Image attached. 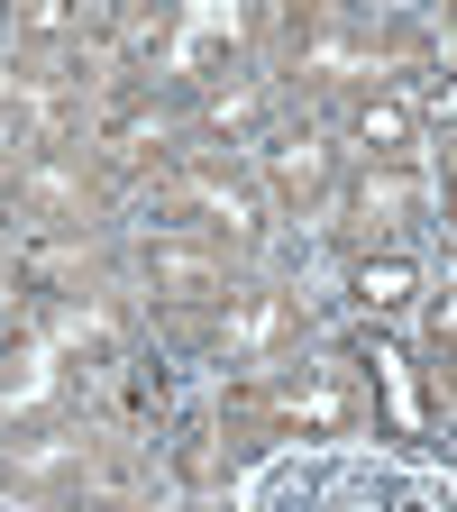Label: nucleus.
I'll list each match as a JSON object with an SVG mask.
<instances>
[{"label": "nucleus", "mask_w": 457, "mask_h": 512, "mask_svg": "<svg viewBox=\"0 0 457 512\" xmlns=\"http://www.w3.org/2000/svg\"><path fill=\"white\" fill-rule=\"evenodd\" d=\"M348 138H357L366 156H403V147H412V101H394V92H375V101H357V119H348Z\"/></svg>", "instance_id": "obj_5"}, {"label": "nucleus", "mask_w": 457, "mask_h": 512, "mask_svg": "<svg viewBox=\"0 0 457 512\" xmlns=\"http://www.w3.org/2000/svg\"><path fill=\"white\" fill-rule=\"evenodd\" d=\"M266 165H275V192H284V202H311V192L330 183V147H320V138H275Z\"/></svg>", "instance_id": "obj_4"}, {"label": "nucleus", "mask_w": 457, "mask_h": 512, "mask_svg": "<svg viewBox=\"0 0 457 512\" xmlns=\"http://www.w3.org/2000/svg\"><path fill=\"white\" fill-rule=\"evenodd\" d=\"M439 110H448V119H457V74H448V83H439Z\"/></svg>", "instance_id": "obj_16"}, {"label": "nucleus", "mask_w": 457, "mask_h": 512, "mask_svg": "<svg viewBox=\"0 0 457 512\" xmlns=\"http://www.w3.org/2000/svg\"><path fill=\"white\" fill-rule=\"evenodd\" d=\"M64 467H83V439H28L19 458H10V476H28V485L37 476H64Z\"/></svg>", "instance_id": "obj_12"}, {"label": "nucleus", "mask_w": 457, "mask_h": 512, "mask_svg": "<svg viewBox=\"0 0 457 512\" xmlns=\"http://www.w3.org/2000/svg\"><path fill=\"white\" fill-rule=\"evenodd\" d=\"M19 202L28 211H83V165H64V156H37V165H19Z\"/></svg>", "instance_id": "obj_6"}, {"label": "nucleus", "mask_w": 457, "mask_h": 512, "mask_svg": "<svg viewBox=\"0 0 457 512\" xmlns=\"http://www.w3.org/2000/svg\"><path fill=\"white\" fill-rule=\"evenodd\" d=\"M174 202H183V211H202V220L229 229V238H256V192L229 183V174H183V183H174Z\"/></svg>", "instance_id": "obj_3"}, {"label": "nucleus", "mask_w": 457, "mask_h": 512, "mask_svg": "<svg viewBox=\"0 0 457 512\" xmlns=\"http://www.w3.org/2000/svg\"><path fill=\"white\" fill-rule=\"evenodd\" d=\"M147 284L165 293V302H220V256L211 247H192V238H156L147 247Z\"/></svg>", "instance_id": "obj_1"}, {"label": "nucleus", "mask_w": 457, "mask_h": 512, "mask_svg": "<svg viewBox=\"0 0 457 512\" xmlns=\"http://www.w3.org/2000/svg\"><path fill=\"white\" fill-rule=\"evenodd\" d=\"M302 64H320V74H384V55H357V46H339V37H311Z\"/></svg>", "instance_id": "obj_13"}, {"label": "nucleus", "mask_w": 457, "mask_h": 512, "mask_svg": "<svg viewBox=\"0 0 457 512\" xmlns=\"http://www.w3.org/2000/svg\"><path fill=\"white\" fill-rule=\"evenodd\" d=\"M266 412L284 430H348V394H339L330 375H284L275 394H266Z\"/></svg>", "instance_id": "obj_2"}, {"label": "nucleus", "mask_w": 457, "mask_h": 512, "mask_svg": "<svg viewBox=\"0 0 457 512\" xmlns=\"http://www.w3.org/2000/svg\"><path fill=\"white\" fill-rule=\"evenodd\" d=\"M375 375H384V403H394V430H421V394H412L403 348H384V339H375Z\"/></svg>", "instance_id": "obj_11"}, {"label": "nucleus", "mask_w": 457, "mask_h": 512, "mask_svg": "<svg viewBox=\"0 0 457 512\" xmlns=\"http://www.w3.org/2000/svg\"><path fill=\"white\" fill-rule=\"evenodd\" d=\"M412 202H421V183H412V174H394V165H384V174H366V183H357V211H366L375 229H394V220H403Z\"/></svg>", "instance_id": "obj_10"}, {"label": "nucleus", "mask_w": 457, "mask_h": 512, "mask_svg": "<svg viewBox=\"0 0 457 512\" xmlns=\"http://www.w3.org/2000/svg\"><path fill=\"white\" fill-rule=\"evenodd\" d=\"M83 10H64V0H37V10H19V37H74Z\"/></svg>", "instance_id": "obj_14"}, {"label": "nucleus", "mask_w": 457, "mask_h": 512, "mask_svg": "<svg viewBox=\"0 0 457 512\" xmlns=\"http://www.w3.org/2000/svg\"><path fill=\"white\" fill-rule=\"evenodd\" d=\"M412 284H421V275H412V256H366L348 293H357L366 311H394V302H412Z\"/></svg>", "instance_id": "obj_9"}, {"label": "nucleus", "mask_w": 457, "mask_h": 512, "mask_svg": "<svg viewBox=\"0 0 457 512\" xmlns=\"http://www.w3.org/2000/svg\"><path fill=\"white\" fill-rule=\"evenodd\" d=\"M275 339H284V302L275 293H256V302H238L220 320V357H256V348H275Z\"/></svg>", "instance_id": "obj_7"}, {"label": "nucleus", "mask_w": 457, "mask_h": 512, "mask_svg": "<svg viewBox=\"0 0 457 512\" xmlns=\"http://www.w3.org/2000/svg\"><path fill=\"white\" fill-rule=\"evenodd\" d=\"M202 128H211V138H256V128H266V92H256V83H220L202 101Z\"/></svg>", "instance_id": "obj_8"}, {"label": "nucleus", "mask_w": 457, "mask_h": 512, "mask_svg": "<svg viewBox=\"0 0 457 512\" xmlns=\"http://www.w3.org/2000/svg\"><path fill=\"white\" fill-rule=\"evenodd\" d=\"M439 339H448V348H457V293H448V302H439Z\"/></svg>", "instance_id": "obj_15"}]
</instances>
